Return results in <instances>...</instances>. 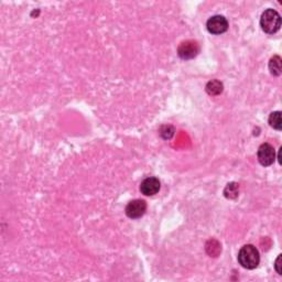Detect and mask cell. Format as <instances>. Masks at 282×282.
I'll list each match as a JSON object with an SVG mask.
<instances>
[{
	"label": "cell",
	"mask_w": 282,
	"mask_h": 282,
	"mask_svg": "<svg viewBox=\"0 0 282 282\" xmlns=\"http://www.w3.org/2000/svg\"><path fill=\"white\" fill-rule=\"evenodd\" d=\"M281 261H282V255H279L277 259H275V262H274V269H275V271H277L279 274H282V264H281Z\"/></svg>",
	"instance_id": "obj_13"
},
{
	"label": "cell",
	"mask_w": 282,
	"mask_h": 282,
	"mask_svg": "<svg viewBox=\"0 0 282 282\" xmlns=\"http://www.w3.org/2000/svg\"><path fill=\"white\" fill-rule=\"evenodd\" d=\"M159 132H160V136L163 139H171L174 134V128L170 125H164L160 128Z\"/></svg>",
	"instance_id": "obj_12"
},
{
	"label": "cell",
	"mask_w": 282,
	"mask_h": 282,
	"mask_svg": "<svg viewBox=\"0 0 282 282\" xmlns=\"http://www.w3.org/2000/svg\"><path fill=\"white\" fill-rule=\"evenodd\" d=\"M258 161L263 167H269L275 161V151L270 144H262L257 152Z\"/></svg>",
	"instance_id": "obj_5"
},
{
	"label": "cell",
	"mask_w": 282,
	"mask_h": 282,
	"mask_svg": "<svg viewBox=\"0 0 282 282\" xmlns=\"http://www.w3.org/2000/svg\"><path fill=\"white\" fill-rule=\"evenodd\" d=\"M206 28L212 34H222L228 30V21L224 16L216 15L207 20Z\"/></svg>",
	"instance_id": "obj_4"
},
{
	"label": "cell",
	"mask_w": 282,
	"mask_h": 282,
	"mask_svg": "<svg viewBox=\"0 0 282 282\" xmlns=\"http://www.w3.org/2000/svg\"><path fill=\"white\" fill-rule=\"evenodd\" d=\"M238 262L245 269H255L260 262L259 251L252 245H245L238 252Z\"/></svg>",
	"instance_id": "obj_1"
},
{
	"label": "cell",
	"mask_w": 282,
	"mask_h": 282,
	"mask_svg": "<svg viewBox=\"0 0 282 282\" xmlns=\"http://www.w3.org/2000/svg\"><path fill=\"white\" fill-rule=\"evenodd\" d=\"M199 52V45L196 41L186 40L182 42L178 48V55L182 60H192Z\"/></svg>",
	"instance_id": "obj_3"
},
{
	"label": "cell",
	"mask_w": 282,
	"mask_h": 282,
	"mask_svg": "<svg viewBox=\"0 0 282 282\" xmlns=\"http://www.w3.org/2000/svg\"><path fill=\"white\" fill-rule=\"evenodd\" d=\"M269 69L270 73L274 76L281 75L282 72V61L279 55H274L273 57L270 58L269 61Z\"/></svg>",
	"instance_id": "obj_9"
},
{
	"label": "cell",
	"mask_w": 282,
	"mask_h": 282,
	"mask_svg": "<svg viewBox=\"0 0 282 282\" xmlns=\"http://www.w3.org/2000/svg\"><path fill=\"white\" fill-rule=\"evenodd\" d=\"M260 27L268 34H273L280 30L281 17L274 9L264 10L260 18Z\"/></svg>",
	"instance_id": "obj_2"
},
{
	"label": "cell",
	"mask_w": 282,
	"mask_h": 282,
	"mask_svg": "<svg viewBox=\"0 0 282 282\" xmlns=\"http://www.w3.org/2000/svg\"><path fill=\"white\" fill-rule=\"evenodd\" d=\"M269 125L275 130L282 129V120H281V111H273L269 116Z\"/></svg>",
	"instance_id": "obj_11"
},
{
	"label": "cell",
	"mask_w": 282,
	"mask_h": 282,
	"mask_svg": "<svg viewBox=\"0 0 282 282\" xmlns=\"http://www.w3.org/2000/svg\"><path fill=\"white\" fill-rule=\"evenodd\" d=\"M223 90H224V85H223L222 82L217 81V80H213V81L208 82L206 85V92L210 96L221 95V94L223 93Z\"/></svg>",
	"instance_id": "obj_8"
},
{
	"label": "cell",
	"mask_w": 282,
	"mask_h": 282,
	"mask_svg": "<svg viewBox=\"0 0 282 282\" xmlns=\"http://www.w3.org/2000/svg\"><path fill=\"white\" fill-rule=\"evenodd\" d=\"M239 194V184L232 182V183H228L224 190V195L226 198L234 199L238 196Z\"/></svg>",
	"instance_id": "obj_10"
},
{
	"label": "cell",
	"mask_w": 282,
	"mask_h": 282,
	"mask_svg": "<svg viewBox=\"0 0 282 282\" xmlns=\"http://www.w3.org/2000/svg\"><path fill=\"white\" fill-rule=\"evenodd\" d=\"M147 210V203L144 199H133L126 206V215L131 220H138L144 216Z\"/></svg>",
	"instance_id": "obj_6"
},
{
	"label": "cell",
	"mask_w": 282,
	"mask_h": 282,
	"mask_svg": "<svg viewBox=\"0 0 282 282\" xmlns=\"http://www.w3.org/2000/svg\"><path fill=\"white\" fill-rule=\"evenodd\" d=\"M161 183L159 179L155 176H150V178L145 179L140 184V192L146 196H152L160 191Z\"/></svg>",
	"instance_id": "obj_7"
}]
</instances>
